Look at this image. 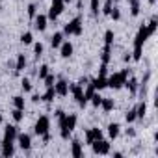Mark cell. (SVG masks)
<instances>
[{
    "label": "cell",
    "mask_w": 158,
    "mask_h": 158,
    "mask_svg": "<svg viewBox=\"0 0 158 158\" xmlns=\"http://www.w3.org/2000/svg\"><path fill=\"white\" fill-rule=\"evenodd\" d=\"M56 117H58V123H60V132H61V138L63 139H69L71 138V132L76 128V115L74 114H69L65 115L63 110H56Z\"/></svg>",
    "instance_id": "6da1fadb"
},
{
    "label": "cell",
    "mask_w": 158,
    "mask_h": 158,
    "mask_svg": "<svg viewBox=\"0 0 158 158\" xmlns=\"http://www.w3.org/2000/svg\"><path fill=\"white\" fill-rule=\"evenodd\" d=\"M149 37H151V34H149L147 26L141 24L139 30H138V34H136V39H134V52H132V60H134V61H139V60H141L143 45H145V41H147Z\"/></svg>",
    "instance_id": "7a4b0ae2"
},
{
    "label": "cell",
    "mask_w": 158,
    "mask_h": 158,
    "mask_svg": "<svg viewBox=\"0 0 158 158\" xmlns=\"http://www.w3.org/2000/svg\"><path fill=\"white\" fill-rule=\"evenodd\" d=\"M127 78H128V69H125V71H119V73H114V74L106 76V84H108V88L119 89V88H123V86H125Z\"/></svg>",
    "instance_id": "3957f363"
},
{
    "label": "cell",
    "mask_w": 158,
    "mask_h": 158,
    "mask_svg": "<svg viewBox=\"0 0 158 158\" xmlns=\"http://www.w3.org/2000/svg\"><path fill=\"white\" fill-rule=\"evenodd\" d=\"M84 28H82V17H74L73 21H69L63 26V35H82Z\"/></svg>",
    "instance_id": "277c9868"
},
{
    "label": "cell",
    "mask_w": 158,
    "mask_h": 158,
    "mask_svg": "<svg viewBox=\"0 0 158 158\" xmlns=\"http://www.w3.org/2000/svg\"><path fill=\"white\" fill-rule=\"evenodd\" d=\"M69 91L73 93L74 101L80 104L82 108L88 104V101H86V97H84V86H82V84H71V86H69Z\"/></svg>",
    "instance_id": "5b68a950"
},
{
    "label": "cell",
    "mask_w": 158,
    "mask_h": 158,
    "mask_svg": "<svg viewBox=\"0 0 158 158\" xmlns=\"http://www.w3.org/2000/svg\"><path fill=\"white\" fill-rule=\"evenodd\" d=\"M65 10V2L63 0H52V4H50V10H48V21H56Z\"/></svg>",
    "instance_id": "8992f818"
},
{
    "label": "cell",
    "mask_w": 158,
    "mask_h": 158,
    "mask_svg": "<svg viewBox=\"0 0 158 158\" xmlns=\"http://www.w3.org/2000/svg\"><path fill=\"white\" fill-rule=\"evenodd\" d=\"M17 127L15 125H8L4 128V139H2V145H13L15 139H17Z\"/></svg>",
    "instance_id": "52a82bcc"
},
{
    "label": "cell",
    "mask_w": 158,
    "mask_h": 158,
    "mask_svg": "<svg viewBox=\"0 0 158 158\" xmlns=\"http://www.w3.org/2000/svg\"><path fill=\"white\" fill-rule=\"evenodd\" d=\"M48 128H50V119H48L47 115H41V117L37 119L35 127H34V132H35L37 136H43V134L48 132Z\"/></svg>",
    "instance_id": "ba28073f"
},
{
    "label": "cell",
    "mask_w": 158,
    "mask_h": 158,
    "mask_svg": "<svg viewBox=\"0 0 158 158\" xmlns=\"http://www.w3.org/2000/svg\"><path fill=\"white\" fill-rule=\"evenodd\" d=\"M91 147H93V152H95V154H108V152H110V141L104 139V138L93 141Z\"/></svg>",
    "instance_id": "9c48e42d"
},
{
    "label": "cell",
    "mask_w": 158,
    "mask_h": 158,
    "mask_svg": "<svg viewBox=\"0 0 158 158\" xmlns=\"http://www.w3.org/2000/svg\"><path fill=\"white\" fill-rule=\"evenodd\" d=\"M54 91L58 97H67L69 95V82L63 80V78H60V80L54 82Z\"/></svg>",
    "instance_id": "30bf717a"
},
{
    "label": "cell",
    "mask_w": 158,
    "mask_h": 158,
    "mask_svg": "<svg viewBox=\"0 0 158 158\" xmlns=\"http://www.w3.org/2000/svg\"><path fill=\"white\" fill-rule=\"evenodd\" d=\"M17 143H19V147H21L23 151H30V147H32V136L26 134V132L17 134Z\"/></svg>",
    "instance_id": "8fae6325"
},
{
    "label": "cell",
    "mask_w": 158,
    "mask_h": 158,
    "mask_svg": "<svg viewBox=\"0 0 158 158\" xmlns=\"http://www.w3.org/2000/svg\"><path fill=\"white\" fill-rule=\"evenodd\" d=\"M47 24H48V17L47 15H35L34 17V28L37 30V32H45L47 30Z\"/></svg>",
    "instance_id": "7c38bea8"
},
{
    "label": "cell",
    "mask_w": 158,
    "mask_h": 158,
    "mask_svg": "<svg viewBox=\"0 0 158 158\" xmlns=\"http://www.w3.org/2000/svg\"><path fill=\"white\" fill-rule=\"evenodd\" d=\"M97 139H102V130H101V128H89V130L86 132V143L91 145V143L97 141Z\"/></svg>",
    "instance_id": "4fadbf2b"
},
{
    "label": "cell",
    "mask_w": 158,
    "mask_h": 158,
    "mask_svg": "<svg viewBox=\"0 0 158 158\" xmlns=\"http://www.w3.org/2000/svg\"><path fill=\"white\" fill-rule=\"evenodd\" d=\"M73 50H74V47H73L71 41H63L60 45V56L61 58H71L73 56Z\"/></svg>",
    "instance_id": "5bb4252c"
},
{
    "label": "cell",
    "mask_w": 158,
    "mask_h": 158,
    "mask_svg": "<svg viewBox=\"0 0 158 158\" xmlns=\"http://www.w3.org/2000/svg\"><path fill=\"white\" fill-rule=\"evenodd\" d=\"M91 84L95 86V89H97V91H101V89L108 88V84H106V76H102V74H99L95 80H91Z\"/></svg>",
    "instance_id": "9a60e30c"
},
{
    "label": "cell",
    "mask_w": 158,
    "mask_h": 158,
    "mask_svg": "<svg viewBox=\"0 0 158 158\" xmlns=\"http://www.w3.org/2000/svg\"><path fill=\"white\" fill-rule=\"evenodd\" d=\"M61 43H63V32H56V34H52V37H50V45H52V48H60Z\"/></svg>",
    "instance_id": "2e32d148"
},
{
    "label": "cell",
    "mask_w": 158,
    "mask_h": 158,
    "mask_svg": "<svg viewBox=\"0 0 158 158\" xmlns=\"http://www.w3.org/2000/svg\"><path fill=\"white\" fill-rule=\"evenodd\" d=\"M119 132H121L119 123H110V125H108V136H110L112 139H115V138L119 136Z\"/></svg>",
    "instance_id": "e0dca14e"
},
{
    "label": "cell",
    "mask_w": 158,
    "mask_h": 158,
    "mask_svg": "<svg viewBox=\"0 0 158 158\" xmlns=\"http://www.w3.org/2000/svg\"><path fill=\"white\" fill-rule=\"evenodd\" d=\"M71 154H73V156H76V158L84 154V151H82V143L78 141V139H74V141H73V147H71Z\"/></svg>",
    "instance_id": "ac0fdd59"
},
{
    "label": "cell",
    "mask_w": 158,
    "mask_h": 158,
    "mask_svg": "<svg viewBox=\"0 0 158 158\" xmlns=\"http://www.w3.org/2000/svg\"><path fill=\"white\" fill-rule=\"evenodd\" d=\"M24 67H26V56L24 54H19L17 56V61H15V71L21 73V71H24Z\"/></svg>",
    "instance_id": "d6986e66"
},
{
    "label": "cell",
    "mask_w": 158,
    "mask_h": 158,
    "mask_svg": "<svg viewBox=\"0 0 158 158\" xmlns=\"http://www.w3.org/2000/svg\"><path fill=\"white\" fill-rule=\"evenodd\" d=\"M54 97H56V91H54V86H52V88H47V91L41 95V101H45V102H52Z\"/></svg>",
    "instance_id": "ffe728a7"
},
{
    "label": "cell",
    "mask_w": 158,
    "mask_h": 158,
    "mask_svg": "<svg viewBox=\"0 0 158 158\" xmlns=\"http://www.w3.org/2000/svg\"><path fill=\"white\" fill-rule=\"evenodd\" d=\"M101 108H102L104 112H112V110L115 108L114 99H104V97H102V101H101Z\"/></svg>",
    "instance_id": "44dd1931"
},
{
    "label": "cell",
    "mask_w": 158,
    "mask_h": 158,
    "mask_svg": "<svg viewBox=\"0 0 158 158\" xmlns=\"http://www.w3.org/2000/svg\"><path fill=\"white\" fill-rule=\"evenodd\" d=\"M101 58H102V63H106V65H108V61H110V58H112V45H104Z\"/></svg>",
    "instance_id": "7402d4cb"
},
{
    "label": "cell",
    "mask_w": 158,
    "mask_h": 158,
    "mask_svg": "<svg viewBox=\"0 0 158 158\" xmlns=\"http://www.w3.org/2000/svg\"><path fill=\"white\" fill-rule=\"evenodd\" d=\"M130 2V15L138 17L139 15V0H128Z\"/></svg>",
    "instance_id": "603a6c76"
},
{
    "label": "cell",
    "mask_w": 158,
    "mask_h": 158,
    "mask_svg": "<svg viewBox=\"0 0 158 158\" xmlns=\"http://www.w3.org/2000/svg\"><path fill=\"white\" fill-rule=\"evenodd\" d=\"M125 86L130 89V93L134 95L136 91H138V80H136V78H127V82H125Z\"/></svg>",
    "instance_id": "cb8c5ba5"
},
{
    "label": "cell",
    "mask_w": 158,
    "mask_h": 158,
    "mask_svg": "<svg viewBox=\"0 0 158 158\" xmlns=\"http://www.w3.org/2000/svg\"><path fill=\"white\" fill-rule=\"evenodd\" d=\"M89 6H91V15L97 17L101 13V2L99 0H89Z\"/></svg>",
    "instance_id": "d4e9b609"
},
{
    "label": "cell",
    "mask_w": 158,
    "mask_h": 158,
    "mask_svg": "<svg viewBox=\"0 0 158 158\" xmlns=\"http://www.w3.org/2000/svg\"><path fill=\"white\" fill-rule=\"evenodd\" d=\"M23 112H24V110H19V108H13V110H11V117H13L15 123H21V121H23V117H24Z\"/></svg>",
    "instance_id": "484cf974"
},
{
    "label": "cell",
    "mask_w": 158,
    "mask_h": 158,
    "mask_svg": "<svg viewBox=\"0 0 158 158\" xmlns=\"http://www.w3.org/2000/svg\"><path fill=\"white\" fill-rule=\"evenodd\" d=\"M21 88H23L24 93H30V91L34 89V86H32V82H30V78H23V80H21Z\"/></svg>",
    "instance_id": "4316f807"
},
{
    "label": "cell",
    "mask_w": 158,
    "mask_h": 158,
    "mask_svg": "<svg viewBox=\"0 0 158 158\" xmlns=\"http://www.w3.org/2000/svg\"><path fill=\"white\" fill-rule=\"evenodd\" d=\"M13 106L19 110H24V97L23 95H15L13 97Z\"/></svg>",
    "instance_id": "83f0119b"
},
{
    "label": "cell",
    "mask_w": 158,
    "mask_h": 158,
    "mask_svg": "<svg viewBox=\"0 0 158 158\" xmlns=\"http://www.w3.org/2000/svg\"><path fill=\"white\" fill-rule=\"evenodd\" d=\"M147 26V30H149V34L152 35L154 32H156V28H158V21H156V17H152L151 21H149V24H145Z\"/></svg>",
    "instance_id": "f1b7e54d"
},
{
    "label": "cell",
    "mask_w": 158,
    "mask_h": 158,
    "mask_svg": "<svg viewBox=\"0 0 158 158\" xmlns=\"http://www.w3.org/2000/svg\"><path fill=\"white\" fill-rule=\"evenodd\" d=\"M145 114H147V102H141V104L136 108V115H138L139 119H143V117H145Z\"/></svg>",
    "instance_id": "f546056e"
},
{
    "label": "cell",
    "mask_w": 158,
    "mask_h": 158,
    "mask_svg": "<svg viewBox=\"0 0 158 158\" xmlns=\"http://www.w3.org/2000/svg\"><path fill=\"white\" fill-rule=\"evenodd\" d=\"M15 154V149H13V145H2V156L4 158H8V156H13Z\"/></svg>",
    "instance_id": "4dcf8cb0"
},
{
    "label": "cell",
    "mask_w": 158,
    "mask_h": 158,
    "mask_svg": "<svg viewBox=\"0 0 158 158\" xmlns=\"http://www.w3.org/2000/svg\"><path fill=\"white\" fill-rule=\"evenodd\" d=\"M21 43H24V45H32V43H34V35H32V32L23 34V35H21Z\"/></svg>",
    "instance_id": "1f68e13d"
},
{
    "label": "cell",
    "mask_w": 158,
    "mask_h": 158,
    "mask_svg": "<svg viewBox=\"0 0 158 158\" xmlns=\"http://www.w3.org/2000/svg\"><path fill=\"white\" fill-rule=\"evenodd\" d=\"M101 101H102V97H101V93H99V91H95V93H93V97L89 99V102H91L95 108H99V106H101Z\"/></svg>",
    "instance_id": "d6a6232c"
},
{
    "label": "cell",
    "mask_w": 158,
    "mask_h": 158,
    "mask_svg": "<svg viewBox=\"0 0 158 158\" xmlns=\"http://www.w3.org/2000/svg\"><path fill=\"white\" fill-rule=\"evenodd\" d=\"M43 82H45V86H47V88H52V86H54V82H56V76L48 73V74L43 78Z\"/></svg>",
    "instance_id": "836d02e7"
},
{
    "label": "cell",
    "mask_w": 158,
    "mask_h": 158,
    "mask_svg": "<svg viewBox=\"0 0 158 158\" xmlns=\"http://www.w3.org/2000/svg\"><path fill=\"white\" fill-rule=\"evenodd\" d=\"M43 50H45L43 43H34V52H35V58H37V60L43 56Z\"/></svg>",
    "instance_id": "e575fe53"
},
{
    "label": "cell",
    "mask_w": 158,
    "mask_h": 158,
    "mask_svg": "<svg viewBox=\"0 0 158 158\" xmlns=\"http://www.w3.org/2000/svg\"><path fill=\"white\" fill-rule=\"evenodd\" d=\"M125 119H127V123H134V121L138 119V115H136V108L128 110V112H127V115H125Z\"/></svg>",
    "instance_id": "d590c367"
},
{
    "label": "cell",
    "mask_w": 158,
    "mask_h": 158,
    "mask_svg": "<svg viewBox=\"0 0 158 158\" xmlns=\"http://www.w3.org/2000/svg\"><path fill=\"white\" fill-rule=\"evenodd\" d=\"M112 8H114V0H106V4H104V8L101 10V13H104V15H110Z\"/></svg>",
    "instance_id": "8d00e7d4"
},
{
    "label": "cell",
    "mask_w": 158,
    "mask_h": 158,
    "mask_svg": "<svg viewBox=\"0 0 158 158\" xmlns=\"http://www.w3.org/2000/svg\"><path fill=\"white\" fill-rule=\"evenodd\" d=\"M114 37H115L114 32H112V30H106V34H104V43H106V45H112V43H114Z\"/></svg>",
    "instance_id": "74e56055"
},
{
    "label": "cell",
    "mask_w": 158,
    "mask_h": 158,
    "mask_svg": "<svg viewBox=\"0 0 158 158\" xmlns=\"http://www.w3.org/2000/svg\"><path fill=\"white\" fill-rule=\"evenodd\" d=\"M110 17H112L114 21H119V19H121V10H119V8H112Z\"/></svg>",
    "instance_id": "f35d334b"
},
{
    "label": "cell",
    "mask_w": 158,
    "mask_h": 158,
    "mask_svg": "<svg viewBox=\"0 0 158 158\" xmlns=\"http://www.w3.org/2000/svg\"><path fill=\"white\" fill-rule=\"evenodd\" d=\"M48 69H50L48 65H41V67H39V80H43V78L48 74Z\"/></svg>",
    "instance_id": "ab89813d"
},
{
    "label": "cell",
    "mask_w": 158,
    "mask_h": 158,
    "mask_svg": "<svg viewBox=\"0 0 158 158\" xmlns=\"http://www.w3.org/2000/svg\"><path fill=\"white\" fill-rule=\"evenodd\" d=\"M35 15H37V6H35V4H30V6H28V17L34 19Z\"/></svg>",
    "instance_id": "60d3db41"
},
{
    "label": "cell",
    "mask_w": 158,
    "mask_h": 158,
    "mask_svg": "<svg viewBox=\"0 0 158 158\" xmlns=\"http://www.w3.org/2000/svg\"><path fill=\"white\" fill-rule=\"evenodd\" d=\"M123 60H125V61H130V60H132V54H130V52H127V54L123 56Z\"/></svg>",
    "instance_id": "b9f144b4"
},
{
    "label": "cell",
    "mask_w": 158,
    "mask_h": 158,
    "mask_svg": "<svg viewBox=\"0 0 158 158\" xmlns=\"http://www.w3.org/2000/svg\"><path fill=\"white\" fill-rule=\"evenodd\" d=\"M32 101H34V102H39V101H41V95H37V93H35V95L32 97Z\"/></svg>",
    "instance_id": "7bdbcfd3"
},
{
    "label": "cell",
    "mask_w": 158,
    "mask_h": 158,
    "mask_svg": "<svg viewBox=\"0 0 158 158\" xmlns=\"http://www.w3.org/2000/svg\"><path fill=\"white\" fill-rule=\"evenodd\" d=\"M4 123V117H2V114H0V125H2Z\"/></svg>",
    "instance_id": "ee69618b"
},
{
    "label": "cell",
    "mask_w": 158,
    "mask_h": 158,
    "mask_svg": "<svg viewBox=\"0 0 158 158\" xmlns=\"http://www.w3.org/2000/svg\"><path fill=\"white\" fill-rule=\"evenodd\" d=\"M63 2H65V4H69V2H73V0H63Z\"/></svg>",
    "instance_id": "f6af8a7d"
}]
</instances>
